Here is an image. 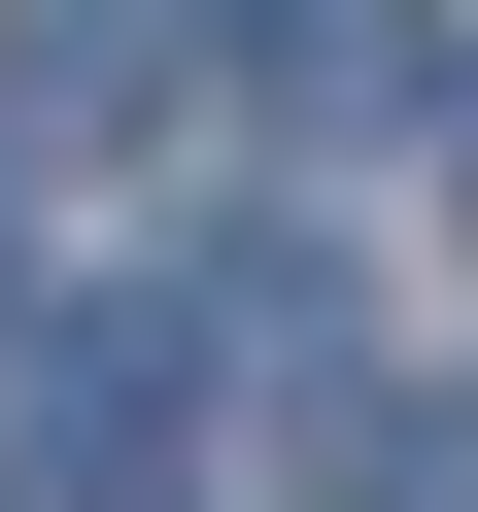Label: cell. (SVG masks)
<instances>
[{"mask_svg": "<svg viewBox=\"0 0 478 512\" xmlns=\"http://www.w3.org/2000/svg\"><path fill=\"white\" fill-rule=\"evenodd\" d=\"M239 103L342 137V103H444V0H239Z\"/></svg>", "mask_w": 478, "mask_h": 512, "instance_id": "obj_2", "label": "cell"}, {"mask_svg": "<svg viewBox=\"0 0 478 512\" xmlns=\"http://www.w3.org/2000/svg\"><path fill=\"white\" fill-rule=\"evenodd\" d=\"M444 137H478V103H444Z\"/></svg>", "mask_w": 478, "mask_h": 512, "instance_id": "obj_3", "label": "cell"}, {"mask_svg": "<svg viewBox=\"0 0 478 512\" xmlns=\"http://www.w3.org/2000/svg\"><path fill=\"white\" fill-rule=\"evenodd\" d=\"M205 103V0H35L0 35V137H171Z\"/></svg>", "mask_w": 478, "mask_h": 512, "instance_id": "obj_1", "label": "cell"}]
</instances>
